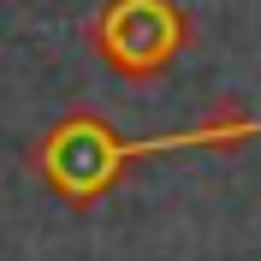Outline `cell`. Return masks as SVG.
I'll return each mask as SVG.
<instances>
[{"label":"cell","mask_w":261,"mask_h":261,"mask_svg":"<svg viewBox=\"0 0 261 261\" xmlns=\"http://www.w3.org/2000/svg\"><path fill=\"white\" fill-rule=\"evenodd\" d=\"M190 42H196V18L178 0H101L83 24L89 60L137 89L161 83L190 54Z\"/></svg>","instance_id":"7a4b0ae2"},{"label":"cell","mask_w":261,"mask_h":261,"mask_svg":"<svg viewBox=\"0 0 261 261\" xmlns=\"http://www.w3.org/2000/svg\"><path fill=\"white\" fill-rule=\"evenodd\" d=\"M249 137H261V119L249 113L244 101H214L190 130H172V137H125L107 113H95V107H71V113H60L30 143L24 161H30V172L48 184L60 202H71V208H95L113 184H125L130 172H137L143 161H154V154H178V148L231 154V148H244Z\"/></svg>","instance_id":"6da1fadb"}]
</instances>
